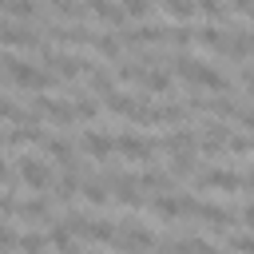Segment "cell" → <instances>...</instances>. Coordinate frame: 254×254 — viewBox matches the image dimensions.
Wrapping results in <instances>:
<instances>
[{
  "label": "cell",
  "instance_id": "6da1fadb",
  "mask_svg": "<svg viewBox=\"0 0 254 254\" xmlns=\"http://www.w3.org/2000/svg\"><path fill=\"white\" fill-rule=\"evenodd\" d=\"M4 71H8V79H12L16 87H28V91H52V87L60 83V75H56L52 67H36V64L20 60L16 52L4 56Z\"/></svg>",
  "mask_w": 254,
  "mask_h": 254
},
{
  "label": "cell",
  "instance_id": "7a4b0ae2",
  "mask_svg": "<svg viewBox=\"0 0 254 254\" xmlns=\"http://www.w3.org/2000/svg\"><path fill=\"white\" fill-rule=\"evenodd\" d=\"M12 167H16V175H20V183H24L28 190H48V187H52V171H48V163H44V159L20 155Z\"/></svg>",
  "mask_w": 254,
  "mask_h": 254
},
{
  "label": "cell",
  "instance_id": "3957f363",
  "mask_svg": "<svg viewBox=\"0 0 254 254\" xmlns=\"http://www.w3.org/2000/svg\"><path fill=\"white\" fill-rule=\"evenodd\" d=\"M4 48H8V52H16V48H24V52H44V40H40L32 28L8 20V24H4Z\"/></svg>",
  "mask_w": 254,
  "mask_h": 254
},
{
  "label": "cell",
  "instance_id": "277c9868",
  "mask_svg": "<svg viewBox=\"0 0 254 254\" xmlns=\"http://www.w3.org/2000/svg\"><path fill=\"white\" fill-rule=\"evenodd\" d=\"M36 111L48 123H75L79 119L75 115V103H64V99H52V95H36Z\"/></svg>",
  "mask_w": 254,
  "mask_h": 254
},
{
  "label": "cell",
  "instance_id": "5b68a950",
  "mask_svg": "<svg viewBox=\"0 0 254 254\" xmlns=\"http://www.w3.org/2000/svg\"><path fill=\"white\" fill-rule=\"evenodd\" d=\"M115 147H119V155H127V159H135V163H151L155 147H163V143H155V139H139V135H119Z\"/></svg>",
  "mask_w": 254,
  "mask_h": 254
},
{
  "label": "cell",
  "instance_id": "8992f818",
  "mask_svg": "<svg viewBox=\"0 0 254 254\" xmlns=\"http://www.w3.org/2000/svg\"><path fill=\"white\" fill-rule=\"evenodd\" d=\"M198 187H210V190L234 194V190H242V187H246V179H242V175H234V171H222V167H214V171L198 175Z\"/></svg>",
  "mask_w": 254,
  "mask_h": 254
},
{
  "label": "cell",
  "instance_id": "52a82bcc",
  "mask_svg": "<svg viewBox=\"0 0 254 254\" xmlns=\"http://www.w3.org/2000/svg\"><path fill=\"white\" fill-rule=\"evenodd\" d=\"M79 147H83L91 159H103V163L119 151V147H115V139H111V135H103V131H83V135H79Z\"/></svg>",
  "mask_w": 254,
  "mask_h": 254
},
{
  "label": "cell",
  "instance_id": "ba28073f",
  "mask_svg": "<svg viewBox=\"0 0 254 254\" xmlns=\"http://www.w3.org/2000/svg\"><path fill=\"white\" fill-rule=\"evenodd\" d=\"M139 103H143V95H127V91H111V95H103V107H107L111 115H127V119H135Z\"/></svg>",
  "mask_w": 254,
  "mask_h": 254
},
{
  "label": "cell",
  "instance_id": "9c48e42d",
  "mask_svg": "<svg viewBox=\"0 0 254 254\" xmlns=\"http://www.w3.org/2000/svg\"><path fill=\"white\" fill-rule=\"evenodd\" d=\"M198 147H202L206 155H214V151L230 147V127H222V123H206V127H202V139H198Z\"/></svg>",
  "mask_w": 254,
  "mask_h": 254
},
{
  "label": "cell",
  "instance_id": "30bf717a",
  "mask_svg": "<svg viewBox=\"0 0 254 254\" xmlns=\"http://www.w3.org/2000/svg\"><path fill=\"white\" fill-rule=\"evenodd\" d=\"M194 214H198L206 226H214V230H226V226L234 222V214H230L226 206H210V202H194Z\"/></svg>",
  "mask_w": 254,
  "mask_h": 254
},
{
  "label": "cell",
  "instance_id": "8fae6325",
  "mask_svg": "<svg viewBox=\"0 0 254 254\" xmlns=\"http://www.w3.org/2000/svg\"><path fill=\"white\" fill-rule=\"evenodd\" d=\"M198 147V139H194V131H187V127H179V131H171L167 139H163V151H171V155H187V151H194Z\"/></svg>",
  "mask_w": 254,
  "mask_h": 254
},
{
  "label": "cell",
  "instance_id": "7c38bea8",
  "mask_svg": "<svg viewBox=\"0 0 254 254\" xmlns=\"http://www.w3.org/2000/svg\"><path fill=\"white\" fill-rule=\"evenodd\" d=\"M167 254H222V250L206 238H179V242L167 246Z\"/></svg>",
  "mask_w": 254,
  "mask_h": 254
},
{
  "label": "cell",
  "instance_id": "4fadbf2b",
  "mask_svg": "<svg viewBox=\"0 0 254 254\" xmlns=\"http://www.w3.org/2000/svg\"><path fill=\"white\" fill-rule=\"evenodd\" d=\"M167 32H171V28H155V24H143V28H139V32H131V36L123 32V40H127V44H143V48H151V44H163V40H167Z\"/></svg>",
  "mask_w": 254,
  "mask_h": 254
},
{
  "label": "cell",
  "instance_id": "5bb4252c",
  "mask_svg": "<svg viewBox=\"0 0 254 254\" xmlns=\"http://www.w3.org/2000/svg\"><path fill=\"white\" fill-rule=\"evenodd\" d=\"M202 48H210V52H226V44H230V36L222 32V28H214V24H206V28H198V36H194Z\"/></svg>",
  "mask_w": 254,
  "mask_h": 254
},
{
  "label": "cell",
  "instance_id": "9a60e30c",
  "mask_svg": "<svg viewBox=\"0 0 254 254\" xmlns=\"http://www.w3.org/2000/svg\"><path fill=\"white\" fill-rule=\"evenodd\" d=\"M87 8H91L95 16H103L107 24H115V28H119V24L127 20V12H123V4H111V0H87Z\"/></svg>",
  "mask_w": 254,
  "mask_h": 254
},
{
  "label": "cell",
  "instance_id": "2e32d148",
  "mask_svg": "<svg viewBox=\"0 0 254 254\" xmlns=\"http://www.w3.org/2000/svg\"><path fill=\"white\" fill-rule=\"evenodd\" d=\"M48 238H52V246H56L60 254H79V250H75V242H71V226L52 222V226H48Z\"/></svg>",
  "mask_w": 254,
  "mask_h": 254
},
{
  "label": "cell",
  "instance_id": "e0dca14e",
  "mask_svg": "<svg viewBox=\"0 0 254 254\" xmlns=\"http://www.w3.org/2000/svg\"><path fill=\"white\" fill-rule=\"evenodd\" d=\"M194 83H202V87H210V91H226V79H222L210 64H202V60H198V67H194Z\"/></svg>",
  "mask_w": 254,
  "mask_h": 254
},
{
  "label": "cell",
  "instance_id": "ac0fdd59",
  "mask_svg": "<svg viewBox=\"0 0 254 254\" xmlns=\"http://www.w3.org/2000/svg\"><path fill=\"white\" fill-rule=\"evenodd\" d=\"M143 91H147V95H167V91H171V75H167V71H155V67L143 71Z\"/></svg>",
  "mask_w": 254,
  "mask_h": 254
},
{
  "label": "cell",
  "instance_id": "d6986e66",
  "mask_svg": "<svg viewBox=\"0 0 254 254\" xmlns=\"http://www.w3.org/2000/svg\"><path fill=\"white\" fill-rule=\"evenodd\" d=\"M4 12H8V20H36L40 16L36 0H4Z\"/></svg>",
  "mask_w": 254,
  "mask_h": 254
},
{
  "label": "cell",
  "instance_id": "ffe728a7",
  "mask_svg": "<svg viewBox=\"0 0 254 254\" xmlns=\"http://www.w3.org/2000/svg\"><path fill=\"white\" fill-rule=\"evenodd\" d=\"M44 147H48V155H52L60 167H75V151H71V143H64V139H48Z\"/></svg>",
  "mask_w": 254,
  "mask_h": 254
},
{
  "label": "cell",
  "instance_id": "44dd1931",
  "mask_svg": "<svg viewBox=\"0 0 254 254\" xmlns=\"http://www.w3.org/2000/svg\"><path fill=\"white\" fill-rule=\"evenodd\" d=\"M95 52H99L103 60H119V56H123V40L111 36V32H107V36H95Z\"/></svg>",
  "mask_w": 254,
  "mask_h": 254
},
{
  "label": "cell",
  "instance_id": "7402d4cb",
  "mask_svg": "<svg viewBox=\"0 0 254 254\" xmlns=\"http://www.w3.org/2000/svg\"><path fill=\"white\" fill-rule=\"evenodd\" d=\"M83 198L95 202V206H103V202L111 198V194H107V179H87V183H83Z\"/></svg>",
  "mask_w": 254,
  "mask_h": 254
},
{
  "label": "cell",
  "instance_id": "603a6c76",
  "mask_svg": "<svg viewBox=\"0 0 254 254\" xmlns=\"http://www.w3.org/2000/svg\"><path fill=\"white\" fill-rule=\"evenodd\" d=\"M87 87H91L95 95H111V91H115V79H111L107 71L95 67V71H87Z\"/></svg>",
  "mask_w": 254,
  "mask_h": 254
},
{
  "label": "cell",
  "instance_id": "cb8c5ba5",
  "mask_svg": "<svg viewBox=\"0 0 254 254\" xmlns=\"http://www.w3.org/2000/svg\"><path fill=\"white\" fill-rule=\"evenodd\" d=\"M159 4H163V8H167V16H175V20H190V16H194V8H198L194 0H159Z\"/></svg>",
  "mask_w": 254,
  "mask_h": 254
},
{
  "label": "cell",
  "instance_id": "d4e9b609",
  "mask_svg": "<svg viewBox=\"0 0 254 254\" xmlns=\"http://www.w3.org/2000/svg\"><path fill=\"white\" fill-rule=\"evenodd\" d=\"M194 36H198V32H194V28H190V24H175V28H171V32H167V40H171V44H175V48H187V44H190V40H194Z\"/></svg>",
  "mask_w": 254,
  "mask_h": 254
},
{
  "label": "cell",
  "instance_id": "484cf974",
  "mask_svg": "<svg viewBox=\"0 0 254 254\" xmlns=\"http://www.w3.org/2000/svg\"><path fill=\"white\" fill-rule=\"evenodd\" d=\"M48 246H52V238H44V234H24L20 238V250L24 254H44Z\"/></svg>",
  "mask_w": 254,
  "mask_h": 254
},
{
  "label": "cell",
  "instance_id": "4316f807",
  "mask_svg": "<svg viewBox=\"0 0 254 254\" xmlns=\"http://www.w3.org/2000/svg\"><path fill=\"white\" fill-rule=\"evenodd\" d=\"M190 155H194V151H187V155H171V159H175V163H171V175H175V179H187V175L194 171V159H190Z\"/></svg>",
  "mask_w": 254,
  "mask_h": 254
},
{
  "label": "cell",
  "instance_id": "83f0119b",
  "mask_svg": "<svg viewBox=\"0 0 254 254\" xmlns=\"http://www.w3.org/2000/svg\"><path fill=\"white\" fill-rule=\"evenodd\" d=\"M52 187H56V198H64V202H67V198L75 194V187H79V183H75V175L67 171V175H60V179H56Z\"/></svg>",
  "mask_w": 254,
  "mask_h": 254
},
{
  "label": "cell",
  "instance_id": "f1b7e54d",
  "mask_svg": "<svg viewBox=\"0 0 254 254\" xmlns=\"http://www.w3.org/2000/svg\"><path fill=\"white\" fill-rule=\"evenodd\" d=\"M171 64H175V75H183V79H194V67H198V60H190V56H175Z\"/></svg>",
  "mask_w": 254,
  "mask_h": 254
},
{
  "label": "cell",
  "instance_id": "f546056e",
  "mask_svg": "<svg viewBox=\"0 0 254 254\" xmlns=\"http://www.w3.org/2000/svg\"><path fill=\"white\" fill-rule=\"evenodd\" d=\"M95 111H99V103L91 95H75V115L79 119H95Z\"/></svg>",
  "mask_w": 254,
  "mask_h": 254
},
{
  "label": "cell",
  "instance_id": "4dcf8cb0",
  "mask_svg": "<svg viewBox=\"0 0 254 254\" xmlns=\"http://www.w3.org/2000/svg\"><path fill=\"white\" fill-rule=\"evenodd\" d=\"M119 4H123V12L135 16V20H143V16L151 12V0H119Z\"/></svg>",
  "mask_w": 254,
  "mask_h": 254
},
{
  "label": "cell",
  "instance_id": "1f68e13d",
  "mask_svg": "<svg viewBox=\"0 0 254 254\" xmlns=\"http://www.w3.org/2000/svg\"><path fill=\"white\" fill-rule=\"evenodd\" d=\"M230 250L234 254H254V234H234L230 238Z\"/></svg>",
  "mask_w": 254,
  "mask_h": 254
},
{
  "label": "cell",
  "instance_id": "d6a6232c",
  "mask_svg": "<svg viewBox=\"0 0 254 254\" xmlns=\"http://www.w3.org/2000/svg\"><path fill=\"white\" fill-rule=\"evenodd\" d=\"M48 4H52L56 12H64V16H71V20H79V16H83V8H79L75 0H48Z\"/></svg>",
  "mask_w": 254,
  "mask_h": 254
},
{
  "label": "cell",
  "instance_id": "836d02e7",
  "mask_svg": "<svg viewBox=\"0 0 254 254\" xmlns=\"http://www.w3.org/2000/svg\"><path fill=\"white\" fill-rule=\"evenodd\" d=\"M194 4H198V12H206L210 20H218V16L226 12V4H222V0H194Z\"/></svg>",
  "mask_w": 254,
  "mask_h": 254
},
{
  "label": "cell",
  "instance_id": "e575fe53",
  "mask_svg": "<svg viewBox=\"0 0 254 254\" xmlns=\"http://www.w3.org/2000/svg\"><path fill=\"white\" fill-rule=\"evenodd\" d=\"M230 8L242 12V16H254V0H230Z\"/></svg>",
  "mask_w": 254,
  "mask_h": 254
},
{
  "label": "cell",
  "instance_id": "d590c367",
  "mask_svg": "<svg viewBox=\"0 0 254 254\" xmlns=\"http://www.w3.org/2000/svg\"><path fill=\"white\" fill-rule=\"evenodd\" d=\"M242 226H246V230H254V202H250V206H242Z\"/></svg>",
  "mask_w": 254,
  "mask_h": 254
},
{
  "label": "cell",
  "instance_id": "8d00e7d4",
  "mask_svg": "<svg viewBox=\"0 0 254 254\" xmlns=\"http://www.w3.org/2000/svg\"><path fill=\"white\" fill-rule=\"evenodd\" d=\"M242 179H246V190H254V167H250V171H246Z\"/></svg>",
  "mask_w": 254,
  "mask_h": 254
},
{
  "label": "cell",
  "instance_id": "74e56055",
  "mask_svg": "<svg viewBox=\"0 0 254 254\" xmlns=\"http://www.w3.org/2000/svg\"><path fill=\"white\" fill-rule=\"evenodd\" d=\"M250 151H254V135H250Z\"/></svg>",
  "mask_w": 254,
  "mask_h": 254
}]
</instances>
